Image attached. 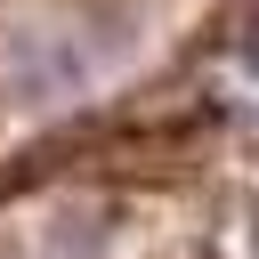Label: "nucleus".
<instances>
[{"label": "nucleus", "mask_w": 259, "mask_h": 259, "mask_svg": "<svg viewBox=\"0 0 259 259\" xmlns=\"http://www.w3.org/2000/svg\"><path fill=\"white\" fill-rule=\"evenodd\" d=\"M243 65H251V73H259V8H251V16H243Z\"/></svg>", "instance_id": "obj_1"}]
</instances>
